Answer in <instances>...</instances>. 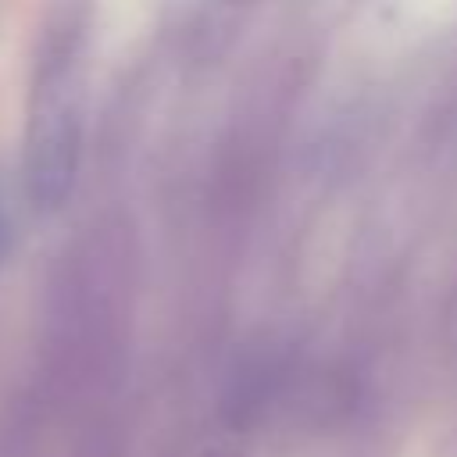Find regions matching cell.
<instances>
[{"label": "cell", "mask_w": 457, "mask_h": 457, "mask_svg": "<svg viewBox=\"0 0 457 457\" xmlns=\"http://www.w3.org/2000/svg\"><path fill=\"white\" fill-rule=\"evenodd\" d=\"M11 236H14V228H11V207H7V189L0 186V268H4V261H7V250H11Z\"/></svg>", "instance_id": "2"}, {"label": "cell", "mask_w": 457, "mask_h": 457, "mask_svg": "<svg viewBox=\"0 0 457 457\" xmlns=\"http://www.w3.org/2000/svg\"><path fill=\"white\" fill-rule=\"evenodd\" d=\"M86 11L61 7L39 32L25 111V196L32 211L54 214L75 189L82 157Z\"/></svg>", "instance_id": "1"}]
</instances>
